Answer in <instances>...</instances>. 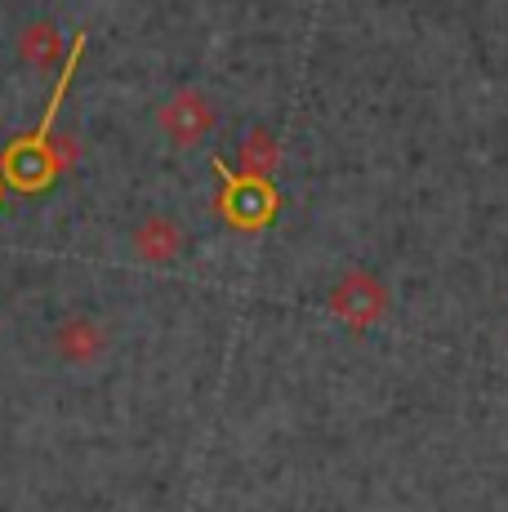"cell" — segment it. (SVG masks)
<instances>
[{"instance_id": "2", "label": "cell", "mask_w": 508, "mask_h": 512, "mask_svg": "<svg viewBox=\"0 0 508 512\" xmlns=\"http://www.w3.org/2000/svg\"><path fill=\"white\" fill-rule=\"evenodd\" d=\"M330 308H335L348 326H370V321L384 317L388 290H384V281L370 277V272H348V277L335 285V294H330Z\"/></svg>"}, {"instance_id": "6", "label": "cell", "mask_w": 508, "mask_h": 512, "mask_svg": "<svg viewBox=\"0 0 508 512\" xmlns=\"http://www.w3.org/2000/svg\"><path fill=\"white\" fill-rule=\"evenodd\" d=\"M18 58H23V67H32V72L54 67L58 58H63V32H58L50 18L27 23L23 32H18Z\"/></svg>"}, {"instance_id": "5", "label": "cell", "mask_w": 508, "mask_h": 512, "mask_svg": "<svg viewBox=\"0 0 508 512\" xmlns=\"http://www.w3.org/2000/svg\"><path fill=\"white\" fill-rule=\"evenodd\" d=\"M223 214L241 228H259V223L272 219V187L268 179H250V174H237L228 183V196H223Z\"/></svg>"}, {"instance_id": "4", "label": "cell", "mask_w": 508, "mask_h": 512, "mask_svg": "<svg viewBox=\"0 0 508 512\" xmlns=\"http://www.w3.org/2000/svg\"><path fill=\"white\" fill-rule=\"evenodd\" d=\"M130 245H134V254H139L143 263H152V268H165V263H174L183 254V245H188V232H183V223H174L170 214H148V219L134 228Z\"/></svg>"}, {"instance_id": "1", "label": "cell", "mask_w": 508, "mask_h": 512, "mask_svg": "<svg viewBox=\"0 0 508 512\" xmlns=\"http://www.w3.org/2000/svg\"><path fill=\"white\" fill-rule=\"evenodd\" d=\"M156 130L174 147H197L214 130V103L201 90H174L156 107Z\"/></svg>"}, {"instance_id": "7", "label": "cell", "mask_w": 508, "mask_h": 512, "mask_svg": "<svg viewBox=\"0 0 508 512\" xmlns=\"http://www.w3.org/2000/svg\"><path fill=\"white\" fill-rule=\"evenodd\" d=\"M277 161H281V147L268 130H254L250 139L241 143V174H250V179H268V174L277 170Z\"/></svg>"}, {"instance_id": "3", "label": "cell", "mask_w": 508, "mask_h": 512, "mask_svg": "<svg viewBox=\"0 0 508 512\" xmlns=\"http://www.w3.org/2000/svg\"><path fill=\"white\" fill-rule=\"evenodd\" d=\"M107 330L94 317H63L54 326V357L72 370H85L107 357Z\"/></svg>"}]
</instances>
